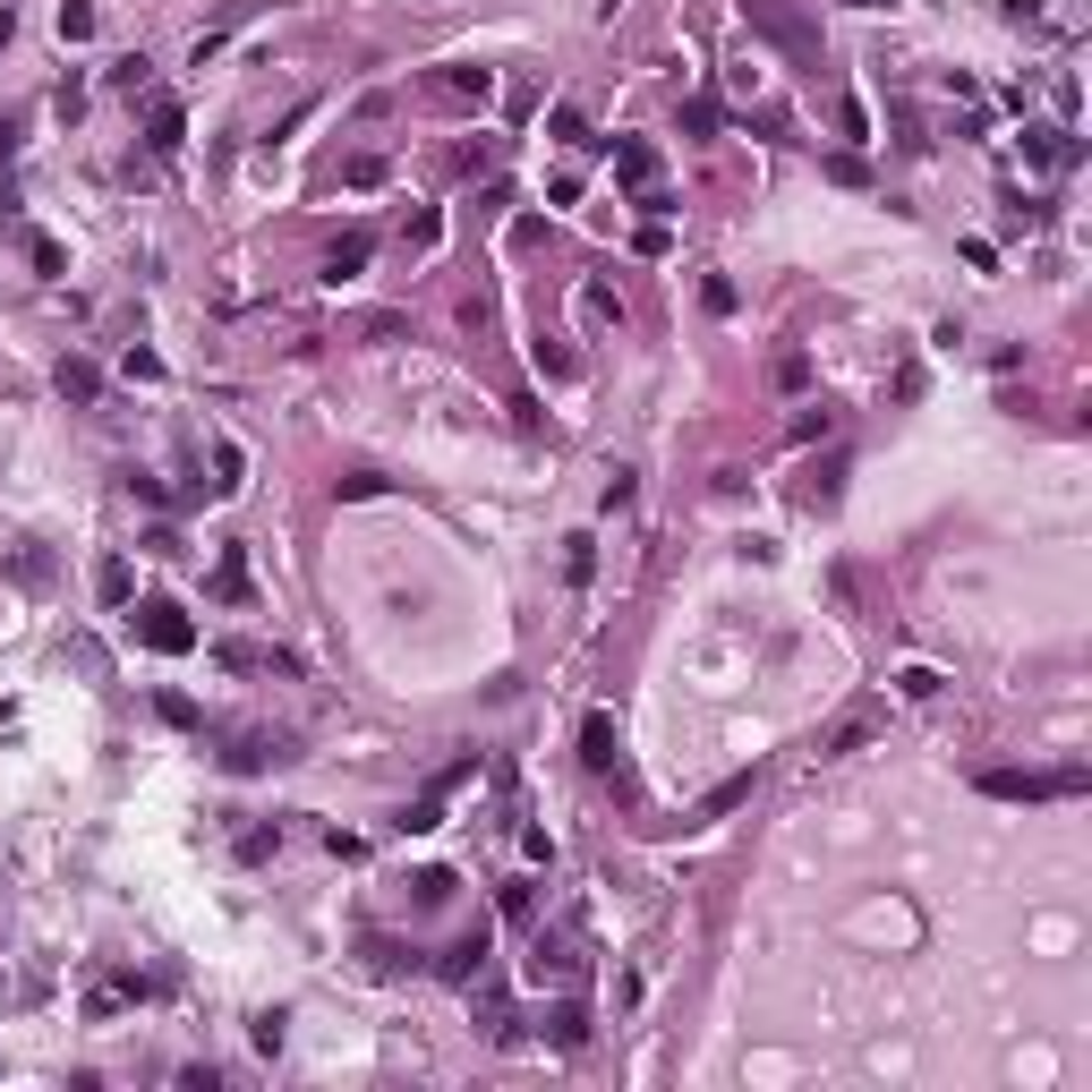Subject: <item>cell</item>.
Here are the masks:
<instances>
[{"label": "cell", "instance_id": "13", "mask_svg": "<svg viewBox=\"0 0 1092 1092\" xmlns=\"http://www.w3.org/2000/svg\"><path fill=\"white\" fill-rule=\"evenodd\" d=\"M214 598H231V607L247 598V555H240V547H223V564H214Z\"/></svg>", "mask_w": 1092, "mask_h": 1092}, {"label": "cell", "instance_id": "19", "mask_svg": "<svg viewBox=\"0 0 1092 1092\" xmlns=\"http://www.w3.org/2000/svg\"><path fill=\"white\" fill-rule=\"evenodd\" d=\"M265 760H282V742H265V734H240V751H231V768H265Z\"/></svg>", "mask_w": 1092, "mask_h": 1092}, {"label": "cell", "instance_id": "21", "mask_svg": "<svg viewBox=\"0 0 1092 1092\" xmlns=\"http://www.w3.org/2000/svg\"><path fill=\"white\" fill-rule=\"evenodd\" d=\"M410 896H419V905H444V896H453V870H419Z\"/></svg>", "mask_w": 1092, "mask_h": 1092}, {"label": "cell", "instance_id": "3", "mask_svg": "<svg viewBox=\"0 0 1092 1092\" xmlns=\"http://www.w3.org/2000/svg\"><path fill=\"white\" fill-rule=\"evenodd\" d=\"M128 632H137V640H145L154 657H188V649H197V623H188V614L171 607V598H145V607L128 614Z\"/></svg>", "mask_w": 1092, "mask_h": 1092}, {"label": "cell", "instance_id": "22", "mask_svg": "<svg viewBox=\"0 0 1092 1092\" xmlns=\"http://www.w3.org/2000/svg\"><path fill=\"white\" fill-rule=\"evenodd\" d=\"M342 180H351V188H375V180H384V154H351Z\"/></svg>", "mask_w": 1092, "mask_h": 1092}, {"label": "cell", "instance_id": "7", "mask_svg": "<svg viewBox=\"0 0 1092 1092\" xmlns=\"http://www.w3.org/2000/svg\"><path fill=\"white\" fill-rule=\"evenodd\" d=\"M614 171H623V188H640V197L657 188V154H649L640 137H614Z\"/></svg>", "mask_w": 1092, "mask_h": 1092}, {"label": "cell", "instance_id": "29", "mask_svg": "<svg viewBox=\"0 0 1092 1092\" xmlns=\"http://www.w3.org/2000/svg\"><path fill=\"white\" fill-rule=\"evenodd\" d=\"M632 247H640V256H666L675 240H666V223H640V231H632Z\"/></svg>", "mask_w": 1092, "mask_h": 1092}, {"label": "cell", "instance_id": "9", "mask_svg": "<svg viewBox=\"0 0 1092 1092\" xmlns=\"http://www.w3.org/2000/svg\"><path fill=\"white\" fill-rule=\"evenodd\" d=\"M572 965H581V956H572V939H547V931H538V948H529V981H564Z\"/></svg>", "mask_w": 1092, "mask_h": 1092}, {"label": "cell", "instance_id": "20", "mask_svg": "<svg viewBox=\"0 0 1092 1092\" xmlns=\"http://www.w3.org/2000/svg\"><path fill=\"white\" fill-rule=\"evenodd\" d=\"M60 34L86 43V34H95V9H86V0H60Z\"/></svg>", "mask_w": 1092, "mask_h": 1092}, {"label": "cell", "instance_id": "27", "mask_svg": "<svg viewBox=\"0 0 1092 1092\" xmlns=\"http://www.w3.org/2000/svg\"><path fill=\"white\" fill-rule=\"evenodd\" d=\"M896 683H905V700H931V692H939V675H931V666H905Z\"/></svg>", "mask_w": 1092, "mask_h": 1092}, {"label": "cell", "instance_id": "23", "mask_svg": "<svg viewBox=\"0 0 1092 1092\" xmlns=\"http://www.w3.org/2000/svg\"><path fill=\"white\" fill-rule=\"evenodd\" d=\"M240 470H247L240 444H223V453H214V495H231V486H240Z\"/></svg>", "mask_w": 1092, "mask_h": 1092}, {"label": "cell", "instance_id": "8", "mask_svg": "<svg viewBox=\"0 0 1092 1092\" xmlns=\"http://www.w3.org/2000/svg\"><path fill=\"white\" fill-rule=\"evenodd\" d=\"M436 95H444V103H486V95H495V77L462 60V69H444V77H436Z\"/></svg>", "mask_w": 1092, "mask_h": 1092}, {"label": "cell", "instance_id": "6", "mask_svg": "<svg viewBox=\"0 0 1092 1092\" xmlns=\"http://www.w3.org/2000/svg\"><path fill=\"white\" fill-rule=\"evenodd\" d=\"M180 137H188L180 103H171V95H154V103H145V145H154V154H180Z\"/></svg>", "mask_w": 1092, "mask_h": 1092}, {"label": "cell", "instance_id": "17", "mask_svg": "<svg viewBox=\"0 0 1092 1092\" xmlns=\"http://www.w3.org/2000/svg\"><path fill=\"white\" fill-rule=\"evenodd\" d=\"M95 590H103V607H128V590H137V581H128V564H120V555L95 572Z\"/></svg>", "mask_w": 1092, "mask_h": 1092}, {"label": "cell", "instance_id": "5", "mask_svg": "<svg viewBox=\"0 0 1092 1092\" xmlns=\"http://www.w3.org/2000/svg\"><path fill=\"white\" fill-rule=\"evenodd\" d=\"M538 1033H547L555 1050H581V1041H590V1007H581V998H555V1007L538 1016Z\"/></svg>", "mask_w": 1092, "mask_h": 1092}, {"label": "cell", "instance_id": "30", "mask_svg": "<svg viewBox=\"0 0 1092 1092\" xmlns=\"http://www.w3.org/2000/svg\"><path fill=\"white\" fill-rule=\"evenodd\" d=\"M853 9H888V0H853Z\"/></svg>", "mask_w": 1092, "mask_h": 1092}, {"label": "cell", "instance_id": "12", "mask_svg": "<svg viewBox=\"0 0 1092 1092\" xmlns=\"http://www.w3.org/2000/svg\"><path fill=\"white\" fill-rule=\"evenodd\" d=\"M367 256H375V240H367V231H351V240H334L325 273H334V282H351V273H367Z\"/></svg>", "mask_w": 1092, "mask_h": 1092}, {"label": "cell", "instance_id": "11", "mask_svg": "<svg viewBox=\"0 0 1092 1092\" xmlns=\"http://www.w3.org/2000/svg\"><path fill=\"white\" fill-rule=\"evenodd\" d=\"M853 742H870V709H853V718H837V726L820 734V760H846Z\"/></svg>", "mask_w": 1092, "mask_h": 1092}, {"label": "cell", "instance_id": "26", "mask_svg": "<svg viewBox=\"0 0 1092 1092\" xmlns=\"http://www.w3.org/2000/svg\"><path fill=\"white\" fill-rule=\"evenodd\" d=\"M828 180H846V188H862V180H870V162H862V154H828Z\"/></svg>", "mask_w": 1092, "mask_h": 1092}, {"label": "cell", "instance_id": "10", "mask_svg": "<svg viewBox=\"0 0 1092 1092\" xmlns=\"http://www.w3.org/2000/svg\"><path fill=\"white\" fill-rule=\"evenodd\" d=\"M581 760H590V768H614V718H607V709L581 718Z\"/></svg>", "mask_w": 1092, "mask_h": 1092}, {"label": "cell", "instance_id": "18", "mask_svg": "<svg viewBox=\"0 0 1092 1092\" xmlns=\"http://www.w3.org/2000/svg\"><path fill=\"white\" fill-rule=\"evenodd\" d=\"M26 256H34V273H69V256H60V240H43V231H26Z\"/></svg>", "mask_w": 1092, "mask_h": 1092}, {"label": "cell", "instance_id": "1", "mask_svg": "<svg viewBox=\"0 0 1092 1092\" xmlns=\"http://www.w3.org/2000/svg\"><path fill=\"white\" fill-rule=\"evenodd\" d=\"M973 785L990 803H1076L1084 794V768H981Z\"/></svg>", "mask_w": 1092, "mask_h": 1092}, {"label": "cell", "instance_id": "14", "mask_svg": "<svg viewBox=\"0 0 1092 1092\" xmlns=\"http://www.w3.org/2000/svg\"><path fill=\"white\" fill-rule=\"evenodd\" d=\"M60 393H69V401H95V393H103V375H95L86 359H60Z\"/></svg>", "mask_w": 1092, "mask_h": 1092}, {"label": "cell", "instance_id": "15", "mask_svg": "<svg viewBox=\"0 0 1092 1092\" xmlns=\"http://www.w3.org/2000/svg\"><path fill=\"white\" fill-rule=\"evenodd\" d=\"M479 965H486V931H470V939H462V948L444 956V973H453V981H470Z\"/></svg>", "mask_w": 1092, "mask_h": 1092}, {"label": "cell", "instance_id": "4", "mask_svg": "<svg viewBox=\"0 0 1092 1092\" xmlns=\"http://www.w3.org/2000/svg\"><path fill=\"white\" fill-rule=\"evenodd\" d=\"M470 777H479V760H453V768H444V777H436V785H427V794H419V803L401 811V828H410V837H427V828H444V803H453V794H462Z\"/></svg>", "mask_w": 1092, "mask_h": 1092}, {"label": "cell", "instance_id": "28", "mask_svg": "<svg viewBox=\"0 0 1092 1092\" xmlns=\"http://www.w3.org/2000/svg\"><path fill=\"white\" fill-rule=\"evenodd\" d=\"M700 299H709L718 316H734V282H726V273H709V282H700Z\"/></svg>", "mask_w": 1092, "mask_h": 1092}, {"label": "cell", "instance_id": "25", "mask_svg": "<svg viewBox=\"0 0 1092 1092\" xmlns=\"http://www.w3.org/2000/svg\"><path fill=\"white\" fill-rule=\"evenodd\" d=\"M718 120H726V112H718V103H709V95H700V103H692V112H683V128H692V137H718Z\"/></svg>", "mask_w": 1092, "mask_h": 1092}, {"label": "cell", "instance_id": "2", "mask_svg": "<svg viewBox=\"0 0 1092 1092\" xmlns=\"http://www.w3.org/2000/svg\"><path fill=\"white\" fill-rule=\"evenodd\" d=\"M742 17H751V34H768L777 52H794L803 69L820 60V26H811V17L794 9V0H742Z\"/></svg>", "mask_w": 1092, "mask_h": 1092}, {"label": "cell", "instance_id": "16", "mask_svg": "<svg viewBox=\"0 0 1092 1092\" xmlns=\"http://www.w3.org/2000/svg\"><path fill=\"white\" fill-rule=\"evenodd\" d=\"M751 777H760V768H742V777H726V785H718V794H709V803H700V820H718V811H734V803H742V794H751Z\"/></svg>", "mask_w": 1092, "mask_h": 1092}, {"label": "cell", "instance_id": "24", "mask_svg": "<svg viewBox=\"0 0 1092 1092\" xmlns=\"http://www.w3.org/2000/svg\"><path fill=\"white\" fill-rule=\"evenodd\" d=\"M564 572H572V581H590V572H598V547H590V538H572V547H564Z\"/></svg>", "mask_w": 1092, "mask_h": 1092}]
</instances>
